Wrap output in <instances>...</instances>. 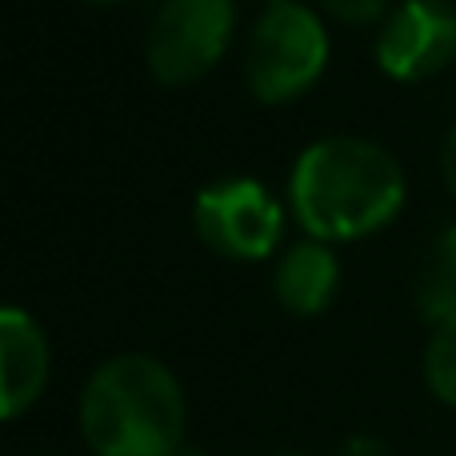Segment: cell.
Segmentation results:
<instances>
[{"label": "cell", "instance_id": "cell-15", "mask_svg": "<svg viewBox=\"0 0 456 456\" xmlns=\"http://www.w3.org/2000/svg\"><path fill=\"white\" fill-rule=\"evenodd\" d=\"M88 4H120V0H88Z\"/></svg>", "mask_w": 456, "mask_h": 456}, {"label": "cell", "instance_id": "cell-5", "mask_svg": "<svg viewBox=\"0 0 456 456\" xmlns=\"http://www.w3.org/2000/svg\"><path fill=\"white\" fill-rule=\"evenodd\" d=\"M197 236L232 260H265L284 236V213L260 181H221L197 197Z\"/></svg>", "mask_w": 456, "mask_h": 456}, {"label": "cell", "instance_id": "cell-14", "mask_svg": "<svg viewBox=\"0 0 456 456\" xmlns=\"http://www.w3.org/2000/svg\"><path fill=\"white\" fill-rule=\"evenodd\" d=\"M176 456H208L205 449H197V444H189V441H184L181 444V452H176Z\"/></svg>", "mask_w": 456, "mask_h": 456}, {"label": "cell", "instance_id": "cell-4", "mask_svg": "<svg viewBox=\"0 0 456 456\" xmlns=\"http://www.w3.org/2000/svg\"><path fill=\"white\" fill-rule=\"evenodd\" d=\"M232 0H165L149 28V69L160 85H192L224 56Z\"/></svg>", "mask_w": 456, "mask_h": 456}, {"label": "cell", "instance_id": "cell-9", "mask_svg": "<svg viewBox=\"0 0 456 456\" xmlns=\"http://www.w3.org/2000/svg\"><path fill=\"white\" fill-rule=\"evenodd\" d=\"M420 313L436 324L456 316V224L436 240L433 260L420 276Z\"/></svg>", "mask_w": 456, "mask_h": 456}, {"label": "cell", "instance_id": "cell-17", "mask_svg": "<svg viewBox=\"0 0 456 456\" xmlns=\"http://www.w3.org/2000/svg\"><path fill=\"white\" fill-rule=\"evenodd\" d=\"M284 456H300V452H284Z\"/></svg>", "mask_w": 456, "mask_h": 456}, {"label": "cell", "instance_id": "cell-6", "mask_svg": "<svg viewBox=\"0 0 456 456\" xmlns=\"http://www.w3.org/2000/svg\"><path fill=\"white\" fill-rule=\"evenodd\" d=\"M456 56V8L444 0H404L377 37V61L396 80H425Z\"/></svg>", "mask_w": 456, "mask_h": 456}, {"label": "cell", "instance_id": "cell-7", "mask_svg": "<svg viewBox=\"0 0 456 456\" xmlns=\"http://www.w3.org/2000/svg\"><path fill=\"white\" fill-rule=\"evenodd\" d=\"M53 369V353L24 308L0 305V420H12L40 401Z\"/></svg>", "mask_w": 456, "mask_h": 456}, {"label": "cell", "instance_id": "cell-8", "mask_svg": "<svg viewBox=\"0 0 456 456\" xmlns=\"http://www.w3.org/2000/svg\"><path fill=\"white\" fill-rule=\"evenodd\" d=\"M340 284V260L324 240H305L284 252L276 268V297L292 316H316L332 305Z\"/></svg>", "mask_w": 456, "mask_h": 456}, {"label": "cell", "instance_id": "cell-13", "mask_svg": "<svg viewBox=\"0 0 456 456\" xmlns=\"http://www.w3.org/2000/svg\"><path fill=\"white\" fill-rule=\"evenodd\" d=\"M441 173H444V184L456 197V128L444 136V149H441Z\"/></svg>", "mask_w": 456, "mask_h": 456}, {"label": "cell", "instance_id": "cell-11", "mask_svg": "<svg viewBox=\"0 0 456 456\" xmlns=\"http://www.w3.org/2000/svg\"><path fill=\"white\" fill-rule=\"evenodd\" d=\"M321 4L345 24H369L385 12L388 0H321Z\"/></svg>", "mask_w": 456, "mask_h": 456}, {"label": "cell", "instance_id": "cell-10", "mask_svg": "<svg viewBox=\"0 0 456 456\" xmlns=\"http://www.w3.org/2000/svg\"><path fill=\"white\" fill-rule=\"evenodd\" d=\"M425 380L436 393V401L456 409V316L433 329V340H428L425 353Z\"/></svg>", "mask_w": 456, "mask_h": 456}, {"label": "cell", "instance_id": "cell-16", "mask_svg": "<svg viewBox=\"0 0 456 456\" xmlns=\"http://www.w3.org/2000/svg\"><path fill=\"white\" fill-rule=\"evenodd\" d=\"M273 4H289V0H273Z\"/></svg>", "mask_w": 456, "mask_h": 456}, {"label": "cell", "instance_id": "cell-3", "mask_svg": "<svg viewBox=\"0 0 456 456\" xmlns=\"http://www.w3.org/2000/svg\"><path fill=\"white\" fill-rule=\"evenodd\" d=\"M324 64H329V32L313 8L289 0L273 4L256 20L244 56V77L265 104H284L313 88Z\"/></svg>", "mask_w": 456, "mask_h": 456}, {"label": "cell", "instance_id": "cell-1", "mask_svg": "<svg viewBox=\"0 0 456 456\" xmlns=\"http://www.w3.org/2000/svg\"><path fill=\"white\" fill-rule=\"evenodd\" d=\"M289 200L316 240H356L385 228L404 205V173L364 136H324L300 152Z\"/></svg>", "mask_w": 456, "mask_h": 456}, {"label": "cell", "instance_id": "cell-2", "mask_svg": "<svg viewBox=\"0 0 456 456\" xmlns=\"http://www.w3.org/2000/svg\"><path fill=\"white\" fill-rule=\"evenodd\" d=\"M184 420L176 377L144 353L112 356L80 396V433L96 456H176Z\"/></svg>", "mask_w": 456, "mask_h": 456}, {"label": "cell", "instance_id": "cell-12", "mask_svg": "<svg viewBox=\"0 0 456 456\" xmlns=\"http://www.w3.org/2000/svg\"><path fill=\"white\" fill-rule=\"evenodd\" d=\"M340 456H388V449L377 436H348V441L340 444Z\"/></svg>", "mask_w": 456, "mask_h": 456}]
</instances>
